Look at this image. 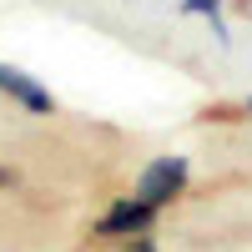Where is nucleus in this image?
I'll use <instances>...</instances> for the list:
<instances>
[{
    "label": "nucleus",
    "instance_id": "1",
    "mask_svg": "<svg viewBox=\"0 0 252 252\" xmlns=\"http://www.w3.org/2000/svg\"><path fill=\"white\" fill-rule=\"evenodd\" d=\"M187 182H192V161L187 157H157V161H146L141 166V177L131 187V197H141L146 207H172L182 192H187Z\"/></svg>",
    "mask_w": 252,
    "mask_h": 252
},
{
    "label": "nucleus",
    "instance_id": "2",
    "mask_svg": "<svg viewBox=\"0 0 252 252\" xmlns=\"http://www.w3.org/2000/svg\"><path fill=\"white\" fill-rule=\"evenodd\" d=\"M157 207H146L141 197H116L106 212L96 217V237H111V242H131V237H146L157 227Z\"/></svg>",
    "mask_w": 252,
    "mask_h": 252
},
{
    "label": "nucleus",
    "instance_id": "3",
    "mask_svg": "<svg viewBox=\"0 0 252 252\" xmlns=\"http://www.w3.org/2000/svg\"><path fill=\"white\" fill-rule=\"evenodd\" d=\"M0 91H5L20 111H31V116H51L56 111V96L40 86L35 76H26L20 66H10V61H0Z\"/></svg>",
    "mask_w": 252,
    "mask_h": 252
},
{
    "label": "nucleus",
    "instance_id": "4",
    "mask_svg": "<svg viewBox=\"0 0 252 252\" xmlns=\"http://www.w3.org/2000/svg\"><path fill=\"white\" fill-rule=\"evenodd\" d=\"M227 10V0H177V15H192V20H212Z\"/></svg>",
    "mask_w": 252,
    "mask_h": 252
},
{
    "label": "nucleus",
    "instance_id": "5",
    "mask_svg": "<svg viewBox=\"0 0 252 252\" xmlns=\"http://www.w3.org/2000/svg\"><path fill=\"white\" fill-rule=\"evenodd\" d=\"M121 252H157V242H152V232H146V237H131Z\"/></svg>",
    "mask_w": 252,
    "mask_h": 252
},
{
    "label": "nucleus",
    "instance_id": "6",
    "mask_svg": "<svg viewBox=\"0 0 252 252\" xmlns=\"http://www.w3.org/2000/svg\"><path fill=\"white\" fill-rule=\"evenodd\" d=\"M20 182V172H15V166H0V192H5V187H15Z\"/></svg>",
    "mask_w": 252,
    "mask_h": 252
},
{
    "label": "nucleus",
    "instance_id": "7",
    "mask_svg": "<svg viewBox=\"0 0 252 252\" xmlns=\"http://www.w3.org/2000/svg\"><path fill=\"white\" fill-rule=\"evenodd\" d=\"M232 5H237V10H242V15H252V0H232Z\"/></svg>",
    "mask_w": 252,
    "mask_h": 252
},
{
    "label": "nucleus",
    "instance_id": "8",
    "mask_svg": "<svg viewBox=\"0 0 252 252\" xmlns=\"http://www.w3.org/2000/svg\"><path fill=\"white\" fill-rule=\"evenodd\" d=\"M247 111H252V96H247Z\"/></svg>",
    "mask_w": 252,
    "mask_h": 252
}]
</instances>
